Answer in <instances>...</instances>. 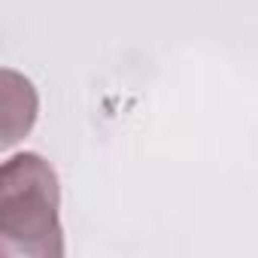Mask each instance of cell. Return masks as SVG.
Segmentation results:
<instances>
[{
	"instance_id": "6da1fadb",
	"label": "cell",
	"mask_w": 258,
	"mask_h": 258,
	"mask_svg": "<svg viewBox=\"0 0 258 258\" xmlns=\"http://www.w3.org/2000/svg\"><path fill=\"white\" fill-rule=\"evenodd\" d=\"M0 255L61 258V182L37 152H19L0 167Z\"/></svg>"
}]
</instances>
